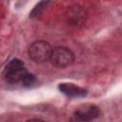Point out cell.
Here are the masks:
<instances>
[{
  "label": "cell",
  "mask_w": 122,
  "mask_h": 122,
  "mask_svg": "<svg viewBox=\"0 0 122 122\" xmlns=\"http://www.w3.org/2000/svg\"><path fill=\"white\" fill-rule=\"evenodd\" d=\"M67 18L70 24L72 25H80L85 21L86 11L82 7L74 6L71 7L67 13Z\"/></svg>",
  "instance_id": "cell-5"
},
{
  "label": "cell",
  "mask_w": 122,
  "mask_h": 122,
  "mask_svg": "<svg viewBox=\"0 0 122 122\" xmlns=\"http://www.w3.org/2000/svg\"><path fill=\"white\" fill-rule=\"evenodd\" d=\"M59 90L62 93L71 97H83L87 94V91L75 86L71 83H62L59 85Z\"/></svg>",
  "instance_id": "cell-6"
},
{
  "label": "cell",
  "mask_w": 122,
  "mask_h": 122,
  "mask_svg": "<svg viewBox=\"0 0 122 122\" xmlns=\"http://www.w3.org/2000/svg\"><path fill=\"white\" fill-rule=\"evenodd\" d=\"M21 82H22V84H23L25 87H31V86H33V85L35 84L36 78H35V76H34L32 73L27 72V73L23 76Z\"/></svg>",
  "instance_id": "cell-8"
},
{
  "label": "cell",
  "mask_w": 122,
  "mask_h": 122,
  "mask_svg": "<svg viewBox=\"0 0 122 122\" xmlns=\"http://www.w3.org/2000/svg\"><path fill=\"white\" fill-rule=\"evenodd\" d=\"M74 60L73 52L67 47H55L51 51L50 61L54 67L66 68L70 66Z\"/></svg>",
  "instance_id": "cell-2"
},
{
  "label": "cell",
  "mask_w": 122,
  "mask_h": 122,
  "mask_svg": "<svg viewBox=\"0 0 122 122\" xmlns=\"http://www.w3.org/2000/svg\"><path fill=\"white\" fill-rule=\"evenodd\" d=\"M48 3H49V0H42L41 2H39L34 7V9L32 10V11L30 12V17H38L43 12V10H45V8H46V6H47Z\"/></svg>",
  "instance_id": "cell-7"
},
{
  "label": "cell",
  "mask_w": 122,
  "mask_h": 122,
  "mask_svg": "<svg viewBox=\"0 0 122 122\" xmlns=\"http://www.w3.org/2000/svg\"><path fill=\"white\" fill-rule=\"evenodd\" d=\"M100 110L94 105H85L77 109L73 113V120L76 121H89L97 117Z\"/></svg>",
  "instance_id": "cell-4"
},
{
  "label": "cell",
  "mask_w": 122,
  "mask_h": 122,
  "mask_svg": "<svg viewBox=\"0 0 122 122\" xmlns=\"http://www.w3.org/2000/svg\"><path fill=\"white\" fill-rule=\"evenodd\" d=\"M27 73L24 63L20 59H12L4 71V77L7 82L10 84L17 83L22 80L23 76Z\"/></svg>",
  "instance_id": "cell-3"
},
{
  "label": "cell",
  "mask_w": 122,
  "mask_h": 122,
  "mask_svg": "<svg viewBox=\"0 0 122 122\" xmlns=\"http://www.w3.org/2000/svg\"><path fill=\"white\" fill-rule=\"evenodd\" d=\"M51 51H52V48L50 45V43L43 40H38L33 42L30 46L28 53L30 58L33 62L40 64L50 60Z\"/></svg>",
  "instance_id": "cell-1"
}]
</instances>
